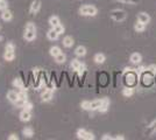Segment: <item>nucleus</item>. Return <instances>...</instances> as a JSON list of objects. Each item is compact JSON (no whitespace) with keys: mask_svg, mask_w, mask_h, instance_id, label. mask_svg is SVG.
I'll return each mask as SVG.
<instances>
[{"mask_svg":"<svg viewBox=\"0 0 156 140\" xmlns=\"http://www.w3.org/2000/svg\"><path fill=\"white\" fill-rule=\"evenodd\" d=\"M80 64H82V62H80V61H78L77 59H73V60H71V63H70L72 70H75V71H77L78 68L80 67Z\"/></svg>","mask_w":156,"mask_h":140,"instance_id":"393cba45","label":"nucleus"},{"mask_svg":"<svg viewBox=\"0 0 156 140\" xmlns=\"http://www.w3.org/2000/svg\"><path fill=\"white\" fill-rule=\"evenodd\" d=\"M137 20L141 21L142 23H144V25H148L150 21V16L149 14L144 13V12H141V13H139V15H137Z\"/></svg>","mask_w":156,"mask_h":140,"instance_id":"1a4fd4ad","label":"nucleus"},{"mask_svg":"<svg viewBox=\"0 0 156 140\" xmlns=\"http://www.w3.org/2000/svg\"><path fill=\"white\" fill-rule=\"evenodd\" d=\"M59 53H62V50H61V48H59L58 46H54V47H51V48L49 49V54L51 55L52 57L57 56Z\"/></svg>","mask_w":156,"mask_h":140,"instance_id":"5701e85b","label":"nucleus"},{"mask_svg":"<svg viewBox=\"0 0 156 140\" xmlns=\"http://www.w3.org/2000/svg\"><path fill=\"white\" fill-rule=\"evenodd\" d=\"M85 70H86V66H85L84 63H82V64H80V67L78 68V70H77L78 75H79V76H82V75L85 73Z\"/></svg>","mask_w":156,"mask_h":140,"instance_id":"7c9ffc66","label":"nucleus"},{"mask_svg":"<svg viewBox=\"0 0 156 140\" xmlns=\"http://www.w3.org/2000/svg\"><path fill=\"white\" fill-rule=\"evenodd\" d=\"M8 140H19V137H18V134L12 133L8 135Z\"/></svg>","mask_w":156,"mask_h":140,"instance_id":"72a5a7b5","label":"nucleus"},{"mask_svg":"<svg viewBox=\"0 0 156 140\" xmlns=\"http://www.w3.org/2000/svg\"><path fill=\"white\" fill-rule=\"evenodd\" d=\"M129 60L133 64H139V63H141V61H142V56H141V54L134 53V54H132V55H130Z\"/></svg>","mask_w":156,"mask_h":140,"instance_id":"ddd939ff","label":"nucleus"},{"mask_svg":"<svg viewBox=\"0 0 156 140\" xmlns=\"http://www.w3.org/2000/svg\"><path fill=\"white\" fill-rule=\"evenodd\" d=\"M54 29L57 32V33L59 34V35H62V34L65 32V27L62 25V23H59V25H57L56 27H54Z\"/></svg>","mask_w":156,"mask_h":140,"instance_id":"cd10ccee","label":"nucleus"},{"mask_svg":"<svg viewBox=\"0 0 156 140\" xmlns=\"http://www.w3.org/2000/svg\"><path fill=\"white\" fill-rule=\"evenodd\" d=\"M5 50H9V52H15V46H14V43H12V42L7 43L6 47H5Z\"/></svg>","mask_w":156,"mask_h":140,"instance_id":"2f4dec72","label":"nucleus"},{"mask_svg":"<svg viewBox=\"0 0 156 140\" xmlns=\"http://www.w3.org/2000/svg\"><path fill=\"white\" fill-rule=\"evenodd\" d=\"M8 8V2L6 0H0V11H4Z\"/></svg>","mask_w":156,"mask_h":140,"instance_id":"c756f323","label":"nucleus"},{"mask_svg":"<svg viewBox=\"0 0 156 140\" xmlns=\"http://www.w3.org/2000/svg\"><path fill=\"white\" fill-rule=\"evenodd\" d=\"M133 93H134V89L132 87H127L122 90V95L125 97H130V96H133Z\"/></svg>","mask_w":156,"mask_h":140,"instance_id":"a878e982","label":"nucleus"},{"mask_svg":"<svg viewBox=\"0 0 156 140\" xmlns=\"http://www.w3.org/2000/svg\"><path fill=\"white\" fill-rule=\"evenodd\" d=\"M1 19L4 21H6V22H8V21H11L12 19H13V13L7 8V9H4L2 12H1Z\"/></svg>","mask_w":156,"mask_h":140,"instance_id":"6e6552de","label":"nucleus"},{"mask_svg":"<svg viewBox=\"0 0 156 140\" xmlns=\"http://www.w3.org/2000/svg\"><path fill=\"white\" fill-rule=\"evenodd\" d=\"M63 46L65 47V48H71L73 45H75V40H73V38L72 36H65L64 39H63Z\"/></svg>","mask_w":156,"mask_h":140,"instance_id":"4468645a","label":"nucleus"},{"mask_svg":"<svg viewBox=\"0 0 156 140\" xmlns=\"http://www.w3.org/2000/svg\"><path fill=\"white\" fill-rule=\"evenodd\" d=\"M47 38H48L50 41H56V40H58L59 34L57 33L54 28H51L50 31H48V33H47Z\"/></svg>","mask_w":156,"mask_h":140,"instance_id":"9d476101","label":"nucleus"},{"mask_svg":"<svg viewBox=\"0 0 156 140\" xmlns=\"http://www.w3.org/2000/svg\"><path fill=\"white\" fill-rule=\"evenodd\" d=\"M4 59L7 62H12L15 59V53L14 52H9V50H5L4 53Z\"/></svg>","mask_w":156,"mask_h":140,"instance_id":"a211bd4d","label":"nucleus"},{"mask_svg":"<svg viewBox=\"0 0 156 140\" xmlns=\"http://www.w3.org/2000/svg\"><path fill=\"white\" fill-rule=\"evenodd\" d=\"M103 104V98L101 99H94L91 102V107H90V111H98L99 107L101 106Z\"/></svg>","mask_w":156,"mask_h":140,"instance_id":"f8f14e48","label":"nucleus"},{"mask_svg":"<svg viewBox=\"0 0 156 140\" xmlns=\"http://www.w3.org/2000/svg\"><path fill=\"white\" fill-rule=\"evenodd\" d=\"M113 139H114V140H124V139H125V137H124V135H121V134H120V135H118V137H115V138H113Z\"/></svg>","mask_w":156,"mask_h":140,"instance_id":"e433bc0d","label":"nucleus"},{"mask_svg":"<svg viewBox=\"0 0 156 140\" xmlns=\"http://www.w3.org/2000/svg\"><path fill=\"white\" fill-rule=\"evenodd\" d=\"M23 39L28 42H32L36 39V26L33 22H28L25 27V32H23Z\"/></svg>","mask_w":156,"mask_h":140,"instance_id":"f257e3e1","label":"nucleus"},{"mask_svg":"<svg viewBox=\"0 0 156 140\" xmlns=\"http://www.w3.org/2000/svg\"><path fill=\"white\" fill-rule=\"evenodd\" d=\"M18 95H19V99L21 100H28V93H27V90L23 88V89H20V91H18Z\"/></svg>","mask_w":156,"mask_h":140,"instance_id":"b1692460","label":"nucleus"},{"mask_svg":"<svg viewBox=\"0 0 156 140\" xmlns=\"http://www.w3.org/2000/svg\"><path fill=\"white\" fill-rule=\"evenodd\" d=\"M147 70H148L150 74L155 75V74H156V66H155V64H151V66H149V67L147 68Z\"/></svg>","mask_w":156,"mask_h":140,"instance_id":"473e14b6","label":"nucleus"},{"mask_svg":"<svg viewBox=\"0 0 156 140\" xmlns=\"http://www.w3.org/2000/svg\"><path fill=\"white\" fill-rule=\"evenodd\" d=\"M80 107L85 110V111H90V107H91V102L90 100H83L80 103Z\"/></svg>","mask_w":156,"mask_h":140,"instance_id":"bb28decb","label":"nucleus"},{"mask_svg":"<svg viewBox=\"0 0 156 140\" xmlns=\"http://www.w3.org/2000/svg\"><path fill=\"white\" fill-rule=\"evenodd\" d=\"M22 109H23V110H26V111H32L33 110V103L32 102H28V100H27L26 103L23 104Z\"/></svg>","mask_w":156,"mask_h":140,"instance_id":"c85d7f7f","label":"nucleus"},{"mask_svg":"<svg viewBox=\"0 0 156 140\" xmlns=\"http://www.w3.org/2000/svg\"><path fill=\"white\" fill-rule=\"evenodd\" d=\"M93 61L97 63V64H103L105 61H106V56H105L104 54L101 53H98L94 55V57H93Z\"/></svg>","mask_w":156,"mask_h":140,"instance_id":"dca6fc26","label":"nucleus"},{"mask_svg":"<svg viewBox=\"0 0 156 140\" xmlns=\"http://www.w3.org/2000/svg\"><path fill=\"white\" fill-rule=\"evenodd\" d=\"M59 23H61V21H59V18L57 15H51V16L49 18V25L51 26V28L56 27L57 25H59Z\"/></svg>","mask_w":156,"mask_h":140,"instance_id":"6ab92c4d","label":"nucleus"},{"mask_svg":"<svg viewBox=\"0 0 156 140\" xmlns=\"http://www.w3.org/2000/svg\"><path fill=\"white\" fill-rule=\"evenodd\" d=\"M55 61H56V63H58V64H62V63H64L65 61H66V55L63 53H59L57 56H55L54 57Z\"/></svg>","mask_w":156,"mask_h":140,"instance_id":"4be33fe9","label":"nucleus"},{"mask_svg":"<svg viewBox=\"0 0 156 140\" xmlns=\"http://www.w3.org/2000/svg\"><path fill=\"white\" fill-rule=\"evenodd\" d=\"M54 90L55 89H52V88L44 90L42 92V96H41L42 97V102H50L52 99V96H54Z\"/></svg>","mask_w":156,"mask_h":140,"instance_id":"39448f33","label":"nucleus"},{"mask_svg":"<svg viewBox=\"0 0 156 140\" xmlns=\"http://www.w3.org/2000/svg\"><path fill=\"white\" fill-rule=\"evenodd\" d=\"M75 55L77 57H83L86 55V48L84 46H78L76 49H75Z\"/></svg>","mask_w":156,"mask_h":140,"instance_id":"2eb2a0df","label":"nucleus"},{"mask_svg":"<svg viewBox=\"0 0 156 140\" xmlns=\"http://www.w3.org/2000/svg\"><path fill=\"white\" fill-rule=\"evenodd\" d=\"M41 6H42L41 0H33L32 5L29 7V13L32 14V15H36V14L40 12Z\"/></svg>","mask_w":156,"mask_h":140,"instance_id":"20e7f679","label":"nucleus"},{"mask_svg":"<svg viewBox=\"0 0 156 140\" xmlns=\"http://www.w3.org/2000/svg\"><path fill=\"white\" fill-rule=\"evenodd\" d=\"M108 107H110V99L108 98H103V104H101V106L99 107L98 111L101 112V113H105V112H107Z\"/></svg>","mask_w":156,"mask_h":140,"instance_id":"9b49d317","label":"nucleus"},{"mask_svg":"<svg viewBox=\"0 0 156 140\" xmlns=\"http://www.w3.org/2000/svg\"><path fill=\"white\" fill-rule=\"evenodd\" d=\"M19 117H20V120H21V121L27 123V121H29V120L32 119V113H30V111H26V110L22 109V111L20 112Z\"/></svg>","mask_w":156,"mask_h":140,"instance_id":"0eeeda50","label":"nucleus"},{"mask_svg":"<svg viewBox=\"0 0 156 140\" xmlns=\"http://www.w3.org/2000/svg\"><path fill=\"white\" fill-rule=\"evenodd\" d=\"M111 18L114 21H117V22H121V21H124L127 18V14H126L124 9H113L111 12Z\"/></svg>","mask_w":156,"mask_h":140,"instance_id":"7ed1b4c3","label":"nucleus"},{"mask_svg":"<svg viewBox=\"0 0 156 140\" xmlns=\"http://www.w3.org/2000/svg\"><path fill=\"white\" fill-rule=\"evenodd\" d=\"M150 127H151V128H154V130L156 131V120H155V121H153V123L150 124Z\"/></svg>","mask_w":156,"mask_h":140,"instance_id":"4c0bfd02","label":"nucleus"},{"mask_svg":"<svg viewBox=\"0 0 156 140\" xmlns=\"http://www.w3.org/2000/svg\"><path fill=\"white\" fill-rule=\"evenodd\" d=\"M119 1H122V2H128V4H136V2H139V0H119Z\"/></svg>","mask_w":156,"mask_h":140,"instance_id":"f704fd0d","label":"nucleus"},{"mask_svg":"<svg viewBox=\"0 0 156 140\" xmlns=\"http://www.w3.org/2000/svg\"><path fill=\"white\" fill-rule=\"evenodd\" d=\"M101 139H103V140H112V139H113V138H112V137H111L110 134H104V135H103V138H101Z\"/></svg>","mask_w":156,"mask_h":140,"instance_id":"c9c22d12","label":"nucleus"},{"mask_svg":"<svg viewBox=\"0 0 156 140\" xmlns=\"http://www.w3.org/2000/svg\"><path fill=\"white\" fill-rule=\"evenodd\" d=\"M12 85L14 88H16V89H23L25 88L23 82H22V80H20V78H14L13 82H12Z\"/></svg>","mask_w":156,"mask_h":140,"instance_id":"412c9836","label":"nucleus"},{"mask_svg":"<svg viewBox=\"0 0 156 140\" xmlns=\"http://www.w3.org/2000/svg\"><path fill=\"white\" fill-rule=\"evenodd\" d=\"M144 28H146V25L139 20H137L136 23L134 25V29H135V32H137V33H142L143 31H144Z\"/></svg>","mask_w":156,"mask_h":140,"instance_id":"aec40b11","label":"nucleus"},{"mask_svg":"<svg viewBox=\"0 0 156 140\" xmlns=\"http://www.w3.org/2000/svg\"><path fill=\"white\" fill-rule=\"evenodd\" d=\"M6 97H7V99L9 100L12 104H15L16 100L19 99V95H18L16 91H14V90H9V91L7 92Z\"/></svg>","mask_w":156,"mask_h":140,"instance_id":"423d86ee","label":"nucleus"},{"mask_svg":"<svg viewBox=\"0 0 156 140\" xmlns=\"http://www.w3.org/2000/svg\"><path fill=\"white\" fill-rule=\"evenodd\" d=\"M22 135H23L25 138H33V135H34V130H33V127H25V128L22 130Z\"/></svg>","mask_w":156,"mask_h":140,"instance_id":"f3484780","label":"nucleus"},{"mask_svg":"<svg viewBox=\"0 0 156 140\" xmlns=\"http://www.w3.org/2000/svg\"><path fill=\"white\" fill-rule=\"evenodd\" d=\"M0 28H1V27H0Z\"/></svg>","mask_w":156,"mask_h":140,"instance_id":"58836bf2","label":"nucleus"},{"mask_svg":"<svg viewBox=\"0 0 156 140\" xmlns=\"http://www.w3.org/2000/svg\"><path fill=\"white\" fill-rule=\"evenodd\" d=\"M98 13V8L93 5H83L79 8V14L83 16H96Z\"/></svg>","mask_w":156,"mask_h":140,"instance_id":"f03ea898","label":"nucleus"}]
</instances>
